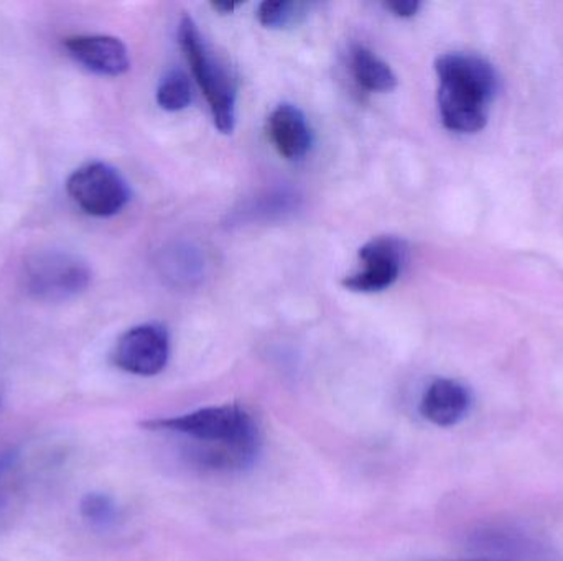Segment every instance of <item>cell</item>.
<instances>
[{
	"mask_svg": "<svg viewBox=\"0 0 563 561\" xmlns=\"http://www.w3.org/2000/svg\"><path fill=\"white\" fill-rule=\"evenodd\" d=\"M387 9L397 16H413L420 9V2L417 0H394V2L386 3Z\"/></svg>",
	"mask_w": 563,
	"mask_h": 561,
	"instance_id": "obj_16",
	"label": "cell"
},
{
	"mask_svg": "<svg viewBox=\"0 0 563 561\" xmlns=\"http://www.w3.org/2000/svg\"><path fill=\"white\" fill-rule=\"evenodd\" d=\"M439 108L446 128L460 134L482 131L495 98V69L478 56L446 53L435 63Z\"/></svg>",
	"mask_w": 563,
	"mask_h": 561,
	"instance_id": "obj_2",
	"label": "cell"
},
{
	"mask_svg": "<svg viewBox=\"0 0 563 561\" xmlns=\"http://www.w3.org/2000/svg\"><path fill=\"white\" fill-rule=\"evenodd\" d=\"M363 269L343 280L353 292L373 293L389 289L402 270L404 247L394 237H376L360 250Z\"/></svg>",
	"mask_w": 563,
	"mask_h": 561,
	"instance_id": "obj_7",
	"label": "cell"
},
{
	"mask_svg": "<svg viewBox=\"0 0 563 561\" xmlns=\"http://www.w3.org/2000/svg\"><path fill=\"white\" fill-rule=\"evenodd\" d=\"M170 358L167 329L157 323L135 326L121 336L115 345L114 364L129 374L151 378L161 374Z\"/></svg>",
	"mask_w": 563,
	"mask_h": 561,
	"instance_id": "obj_6",
	"label": "cell"
},
{
	"mask_svg": "<svg viewBox=\"0 0 563 561\" xmlns=\"http://www.w3.org/2000/svg\"><path fill=\"white\" fill-rule=\"evenodd\" d=\"M440 561H506L498 559H473V560H440Z\"/></svg>",
	"mask_w": 563,
	"mask_h": 561,
	"instance_id": "obj_18",
	"label": "cell"
},
{
	"mask_svg": "<svg viewBox=\"0 0 563 561\" xmlns=\"http://www.w3.org/2000/svg\"><path fill=\"white\" fill-rule=\"evenodd\" d=\"M63 45L78 65L96 75L121 76L131 66L128 48L115 36L75 35Z\"/></svg>",
	"mask_w": 563,
	"mask_h": 561,
	"instance_id": "obj_8",
	"label": "cell"
},
{
	"mask_svg": "<svg viewBox=\"0 0 563 561\" xmlns=\"http://www.w3.org/2000/svg\"><path fill=\"white\" fill-rule=\"evenodd\" d=\"M269 134L282 157L300 160L310 150L311 132L307 117L291 104H280L269 117Z\"/></svg>",
	"mask_w": 563,
	"mask_h": 561,
	"instance_id": "obj_10",
	"label": "cell"
},
{
	"mask_svg": "<svg viewBox=\"0 0 563 561\" xmlns=\"http://www.w3.org/2000/svg\"><path fill=\"white\" fill-rule=\"evenodd\" d=\"M301 3L285 2H263L257 10L260 22L267 29H280L287 25L297 15L298 9H301Z\"/></svg>",
	"mask_w": 563,
	"mask_h": 561,
	"instance_id": "obj_15",
	"label": "cell"
},
{
	"mask_svg": "<svg viewBox=\"0 0 563 561\" xmlns=\"http://www.w3.org/2000/svg\"><path fill=\"white\" fill-rule=\"evenodd\" d=\"M142 427L181 441V457L203 473H241L256 463L261 431L256 418L241 405L198 408L178 417L157 418Z\"/></svg>",
	"mask_w": 563,
	"mask_h": 561,
	"instance_id": "obj_1",
	"label": "cell"
},
{
	"mask_svg": "<svg viewBox=\"0 0 563 561\" xmlns=\"http://www.w3.org/2000/svg\"><path fill=\"white\" fill-rule=\"evenodd\" d=\"M472 392L453 379H437L423 392L420 414L437 427H455L472 408Z\"/></svg>",
	"mask_w": 563,
	"mask_h": 561,
	"instance_id": "obj_9",
	"label": "cell"
},
{
	"mask_svg": "<svg viewBox=\"0 0 563 561\" xmlns=\"http://www.w3.org/2000/svg\"><path fill=\"white\" fill-rule=\"evenodd\" d=\"M178 42L198 85L207 96L214 125L221 134H231L236 127V88L233 78L220 59L214 58L191 16L181 19Z\"/></svg>",
	"mask_w": 563,
	"mask_h": 561,
	"instance_id": "obj_3",
	"label": "cell"
},
{
	"mask_svg": "<svg viewBox=\"0 0 563 561\" xmlns=\"http://www.w3.org/2000/svg\"><path fill=\"white\" fill-rule=\"evenodd\" d=\"M66 191L79 210L95 217L115 216L131 198L121 173L102 161H91L73 171L66 181Z\"/></svg>",
	"mask_w": 563,
	"mask_h": 561,
	"instance_id": "obj_5",
	"label": "cell"
},
{
	"mask_svg": "<svg viewBox=\"0 0 563 561\" xmlns=\"http://www.w3.org/2000/svg\"><path fill=\"white\" fill-rule=\"evenodd\" d=\"M81 514L91 526L109 529L119 519V509L111 497L101 493L86 494L81 501Z\"/></svg>",
	"mask_w": 563,
	"mask_h": 561,
	"instance_id": "obj_14",
	"label": "cell"
},
{
	"mask_svg": "<svg viewBox=\"0 0 563 561\" xmlns=\"http://www.w3.org/2000/svg\"><path fill=\"white\" fill-rule=\"evenodd\" d=\"M91 270L79 257L65 250H42L23 263L25 292L40 302H63L85 292Z\"/></svg>",
	"mask_w": 563,
	"mask_h": 561,
	"instance_id": "obj_4",
	"label": "cell"
},
{
	"mask_svg": "<svg viewBox=\"0 0 563 561\" xmlns=\"http://www.w3.org/2000/svg\"><path fill=\"white\" fill-rule=\"evenodd\" d=\"M351 65L354 78L366 91L389 92L397 88V78L390 66L371 49L364 46L354 48Z\"/></svg>",
	"mask_w": 563,
	"mask_h": 561,
	"instance_id": "obj_11",
	"label": "cell"
},
{
	"mask_svg": "<svg viewBox=\"0 0 563 561\" xmlns=\"http://www.w3.org/2000/svg\"><path fill=\"white\" fill-rule=\"evenodd\" d=\"M214 9L218 10V12L221 13H231L234 9H236L238 3L233 2H214L213 3Z\"/></svg>",
	"mask_w": 563,
	"mask_h": 561,
	"instance_id": "obj_17",
	"label": "cell"
},
{
	"mask_svg": "<svg viewBox=\"0 0 563 561\" xmlns=\"http://www.w3.org/2000/svg\"><path fill=\"white\" fill-rule=\"evenodd\" d=\"M20 494V453L7 450L0 453V524L7 523L15 509Z\"/></svg>",
	"mask_w": 563,
	"mask_h": 561,
	"instance_id": "obj_12",
	"label": "cell"
},
{
	"mask_svg": "<svg viewBox=\"0 0 563 561\" xmlns=\"http://www.w3.org/2000/svg\"><path fill=\"white\" fill-rule=\"evenodd\" d=\"M157 102L168 112L187 109L191 102V86L187 75L181 71L168 72L158 86Z\"/></svg>",
	"mask_w": 563,
	"mask_h": 561,
	"instance_id": "obj_13",
	"label": "cell"
}]
</instances>
